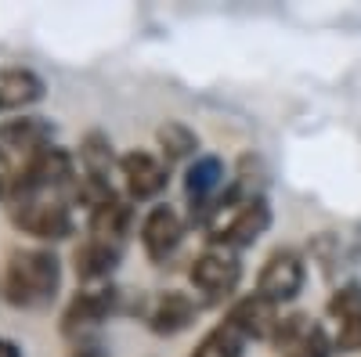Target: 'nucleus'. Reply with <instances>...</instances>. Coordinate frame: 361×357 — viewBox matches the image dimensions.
<instances>
[{"mask_svg":"<svg viewBox=\"0 0 361 357\" xmlns=\"http://www.w3.org/2000/svg\"><path fill=\"white\" fill-rule=\"evenodd\" d=\"M11 224L22 234H33L40 242H62L76 231L73 206L66 199H33L11 210Z\"/></svg>","mask_w":361,"mask_h":357,"instance_id":"8","label":"nucleus"},{"mask_svg":"<svg viewBox=\"0 0 361 357\" xmlns=\"http://www.w3.org/2000/svg\"><path fill=\"white\" fill-rule=\"evenodd\" d=\"M66 357H109V346L98 336H80V339H73Z\"/></svg>","mask_w":361,"mask_h":357,"instance_id":"21","label":"nucleus"},{"mask_svg":"<svg viewBox=\"0 0 361 357\" xmlns=\"http://www.w3.org/2000/svg\"><path fill=\"white\" fill-rule=\"evenodd\" d=\"M279 357H333L336 343L329 336V329L322 321H314L311 314H289L279 321L275 336H271Z\"/></svg>","mask_w":361,"mask_h":357,"instance_id":"9","label":"nucleus"},{"mask_svg":"<svg viewBox=\"0 0 361 357\" xmlns=\"http://www.w3.org/2000/svg\"><path fill=\"white\" fill-rule=\"evenodd\" d=\"M130 227H134V202L119 192L87 213V234H94V238H109V242L127 246Z\"/></svg>","mask_w":361,"mask_h":357,"instance_id":"16","label":"nucleus"},{"mask_svg":"<svg viewBox=\"0 0 361 357\" xmlns=\"http://www.w3.org/2000/svg\"><path fill=\"white\" fill-rule=\"evenodd\" d=\"M228 166L221 156H195L185 170V199H188V220L192 224H214L217 206L228 192Z\"/></svg>","mask_w":361,"mask_h":357,"instance_id":"3","label":"nucleus"},{"mask_svg":"<svg viewBox=\"0 0 361 357\" xmlns=\"http://www.w3.org/2000/svg\"><path fill=\"white\" fill-rule=\"evenodd\" d=\"M112 166H119V159L112 152V141L102 130L83 134V141H80V170L90 173V177H98V181H109Z\"/></svg>","mask_w":361,"mask_h":357,"instance_id":"18","label":"nucleus"},{"mask_svg":"<svg viewBox=\"0 0 361 357\" xmlns=\"http://www.w3.org/2000/svg\"><path fill=\"white\" fill-rule=\"evenodd\" d=\"M329 321H333V343L340 353H357L361 350V285L343 282L329 292Z\"/></svg>","mask_w":361,"mask_h":357,"instance_id":"12","label":"nucleus"},{"mask_svg":"<svg viewBox=\"0 0 361 357\" xmlns=\"http://www.w3.org/2000/svg\"><path fill=\"white\" fill-rule=\"evenodd\" d=\"M0 357H22V346H18L15 339L4 336V339H0Z\"/></svg>","mask_w":361,"mask_h":357,"instance_id":"22","label":"nucleus"},{"mask_svg":"<svg viewBox=\"0 0 361 357\" xmlns=\"http://www.w3.org/2000/svg\"><path fill=\"white\" fill-rule=\"evenodd\" d=\"M267 227H271V206H267V195H260V199L235 206V210H228L224 217L209 224V246L238 253V249L253 246Z\"/></svg>","mask_w":361,"mask_h":357,"instance_id":"6","label":"nucleus"},{"mask_svg":"<svg viewBox=\"0 0 361 357\" xmlns=\"http://www.w3.org/2000/svg\"><path fill=\"white\" fill-rule=\"evenodd\" d=\"M54 144V123L44 115H18L0 123V188Z\"/></svg>","mask_w":361,"mask_h":357,"instance_id":"2","label":"nucleus"},{"mask_svg":"<svg viewBox=\"0 0 361 357\" xmlns=\"http://www.w3.org/2000/svg\"><path fill=\"white\" fill-rule=\"evenodd\" d=\"M224 321L235 325L246 339H267L271 343V336H275L282 318H279V307L271 300H264L260 292H246V296H238V300H231Z\"/></svg>","mask_w":361,"mask_h":357,"instance_id":"14","label":"nucleus"},{"mask_svg":"<svg viewBox=\"0 0 361 357\" xmlns=\"http://www.w3.org/2000/svg\"><path fill=\"white\" fill-rule=\"evenodd\" d=\"M156 141L163 148V159L166 163H177V159H192L199 152V137L192 127L177 123V119H166V123L156 130Z\"/></svg>","mask_w":361,"mask_h":357,"instance_id":"20","label":"nucleus"},{"mask_svg":"<svg viewBox=\"0 0 361 357\" xmlns=\"http://www.w3.org/2000/svg\"><path fill=\"white\" fill-rule=\"evenodd\" d=\"M62 289V260L51 249H15L0 271V300L18 311L47 307Z\"/></svg>","mask_w":361,"mask_h":357,"instance_id":"1","label":"nucleus"},{"mask_svg":"<svg viewBox=\"0 0 361 357\" xmlns=\"http://www.w3.org/2000/svg\"><path fill=\"white\" fill-rule=\"evenodd\" d=\"M180 242H185V220H180V213L166 202L152 206L141 220V249H145V256L156 267H166L177 256Z\"/></svg>","mask_w":361,"mask_h":357,"instance_id":"10","label":"nucleus"},{"mask_svg":"<svg viewBox=\"0 0 361 357\" xmlns=\"http://www.w3.org/2000/svg\"><path fill=\"white\" fill-rule=\"evenodd\" d=\"M304 282H307V263L304 256H300L296 249L289 246H279L271 249L260 275H257V292L264 296V300H271L275 307L282 303H293L300 292H304Z\"/></svg>","mask_w":361,"mask_h":357,"instance_id":"7","label":"nucleus"},{"mask_svg":"<svg viewBox=\"0 0 361 357\" xmlns=\"http://www.w3.org/2000/svg\"><path fill=\"white\" fill-rule=\"evenodd\" d=\"M119 177H123V188H127L130 202H148L170 184V163L156 159L145 148H134V152L119 156Z\"/></svg>","mask_w":361,"mask_h":357,"instance_id":"11","label":"nucleus"},{"mask_svg":"<svg viewBox=\"0 0 361 357\" xmlns=\"http://www.w3.org/2000/svg\"><path fill=\"white\" fill-rule=\"evenodd\" d=\"M47 94V83L40 73L25 69V65H4L0 69V112H11V108H25V105H37Z\"/></svg>","mask_w":361,"mask_h":357,"instance_id":"17","label":"nucleus"},{"mask_svg":"<svg viewBox=\"0 0 361 357\" xmlns=\"http://www.w3.org/2000/svg\"><path fill=\"white\" fill-rule=\"evenodd\" d=\"M246 336L235 329V325H228V321H217L214 329H209L199 343H195V350H192V357H243V350H246Z\"/></svg>","mask_w":361,"mask_h":357,"instance_id":"19","label":"nucleus"},{"mask_svg":"<svg viewBox=\"0 0 361 357\" xmlns=\"http://www.w3.org/2000/svg\"><path fill=\"white\" fill-rule=\"evenodd\" d=\"M188 278L195 285V292H202V303H224L235 296L238 282H243V263H238V253L231 249H217V246H206L192 267H188Z\"/></svg>","mask_w":361,"mask_h":357,"instance_id":"5","label":"nucleus"},{"mask_svg":"<svg viewBox=\"0 0 361 357\" xmlns=\"http://www.w3.org/2000/svg\"><path fill=\"white\" fill-rule=\"evenodd\" d=\"M199 311H202V303H195L188 292L166 289L145 307V321H148V329H152L156 336H180L185 329L195 325Z\"/></svg>","mask_w":361,"mask_h":357,"instance_id":"13","label":"nucleus"},{"mask_svg":"<svg viewBox=\"0 0 361 357\" xmlns=\"http://www.w3.org/2000/svg\"><path fill=\"white\" fill-rule=\"evenodd\" d=\"M127 292L116 285H98V289H80L62 311V336L66 339H80V336H94V329L102 321H109L112 314L127 311Z\"/></svg>","mask_w":361,"mask_h":357,"instance_id":"4","label":"nucleus"},{"mask_svg":"<svg viewBox=\"0 0 361 357\" xmlns=\"http://www.w3.org/2000/svg\"><path fill=\"white\" fill-rule=\"evenodd\" d=\"M119 260H123V246L119 242L87 234L83 242L73 249V271H76L80 282H102L119 267Z\"/></svg>","mask_w":361,"mask_h":357,"instance_id":"15","label":"nucleus"}]
</instances>
